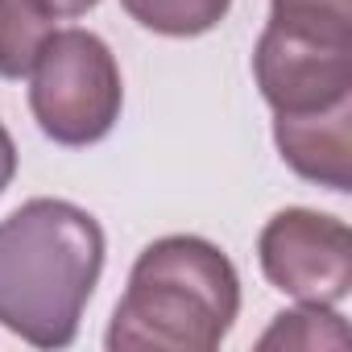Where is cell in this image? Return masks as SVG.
Listing matches in <instances>:
<instances>
[{
  "mask_svg": "<svg viewBox=\"0 0 352 352\" xmlns=\"http://www.w3.org/2000/svg\"><path fill=\"white\" fill-rule=\"evenodd\" d=\"M124 13L149 30V34H162V38H199L208 30H216L232 0H120Z\"/></svg>",
  "mask_w": 352,
  "mask_h": 352,
  "instance_id": "cell-8",
  "label": "cell"
},
{
  "mask_svg": "<svg viewBox=\"0 0 352 352\" xmlns=\"http://www.w3.org/2000/svg\"><path fill=\"white\" fill-rule=\"evenodd\" d=\"M253 79L274 116L352 104V25L270 17L253 50Z\"/></svg>",
  "mask_w": 352,
  "mask_h": 352,
  "instance_id": "cell-4",
  "label": "cell"
},
{
  "mask_svg": "<svg viewBox=\"0 0 352 352\" xmlns=\"http://www.w3.org/2000/svg\"><path fill=\"white\" fill-rule=\"evenodd\" d=\"M257 261L265 282L298 302L336 307L352 290V232L344 220L311 208L270 216L257 236Z\"/></svg>",
  "mask_w": 352,
  "mask_h": 352,
  "instance_id": "cell-5",
  "label": "cell"
},
{
  "mask_svg": "<svg viewBox=\"0 0 352 352\" xmlns=\"http://www.w3.org/2000/svg\"><path fill=\"white\" fill-rule=\"evenodd\" d=\"M257 348H348V327L331 307H315L302 302L298 311H282L274 315L270 331L257 340Z\"/></svg>",
  "mask_w": 352,
  "mask_h": 352,
  "instance_id": "cell-9",
  "label": "cell"
},
{
  "mask_svg": "<svg viewBox=\"0 0 352 352\" xmlns=\"http://www.w3.org/2000/svg\"><path fill=\"white\" fill-rule=\"evenodd\" d=\"M241 315V274L204 236H162L141 249L112 311L104 348L212 352Z\"/></svg>",
  "mask_w": 352,
  "mask_h": 352,
  "instance_id": "cell-2",
  "label": "cell"
},
{
  "mask_svg": "<svg viewBox=\"0 0 352 352\" xmlns=\"http://www.w3.org/2000/svg\"><path fill=\"white\" fill-rule=\"evenodd\" d=\"M274 145L298 179L336 195L352 191V104L311 116H274Z\"/></svg>",
  "mask_w": 352,
  "mask_h": 352,
  "instance_id": "cell-6",
  "label": "cell"
},
{
  "mask_svg": "<svg viewBox=\"0 0 352 352\" xmlns=\"http://www.w3.org/2000/svg\"><path fill=\"white\" fill-rule=\"evenodd\" d=\"M124 108L116 54L91 30H54L30 71V112L54 145L104 141Z\"/></svg>",
  "mask_w": 352,
  "mask_h": 352,
  "instance_id": "cell-3",
  "label": "cell"
},
{
  "mask_svg": "<svg viewBox=\"0 0 352 352\" xmlns=\"http://www.w3.org/2000/svg\"><path fill=\"white\" fill-rule=\"evenodd\" d=\"M270 17L315 21V25H352V0H270Z\"/></svg>",
  "mask_w": 352,
  "mask_h": 352,
  "instance_id": "cell-10",
  "label": "cell"
},
{
  "mask_svg": "<svg viewBox=\"0 0 352 352\" xmlns=\"http://www.w3.org/2000/svg\"><path fill=\"white\" fill-rule=\"evenodd\" d=\"M104 228L67 199H30L0 220V327L67 348L104 274Z\"/></svg>",
  "mask_w": 352,
  "mask_h": 352,
  "instance_id": "cell-1",
  "label": "cell"
},
{
  "mask_svg": "<svg viewBox=\"0 0 352 352\" xmlns=\"http://www.w3.org/2000/svg\"><path fill=\"white\" fill-rule=\"evenodd\" d=\"M54 34L46 0H0V79H25Z\"/></svg>",
  "mask_w": 352,
  "mask_h": 352,
  "instance_id": "cell-7",
  "label": "cell"
},
{
  "mask_svg": "<svg viewBox=\"0 0 352 352\" xmlns=\"http://www.w3.org/2000/svg\"><path fill=\"white\" fill-rule=\"evenodd\" d=\"M46 5L54 9V17H83L87 9L100 5V0H46Z\"/></svg>",
  "mask_w": 352,
  "mask_h": 352,
  "instance_id": "cell-12",
  "label": "cell"
},
{
  "mask_svg": "<svg viewBox=\"0 0 352 352\" xmlns=\"http://www.w3.org/2000/svg\"><path fill=\"white\" fill-rule=\"evenodd\" d=\"M13 174H17V145H13L9 129L0 124V195H5V187L13 183Z\"/></svg>",
  "mask_w": 352,
  "mask_h": 352,
  "instance_id": "cell-11",
  "label": "cell"
}]
</instances>
